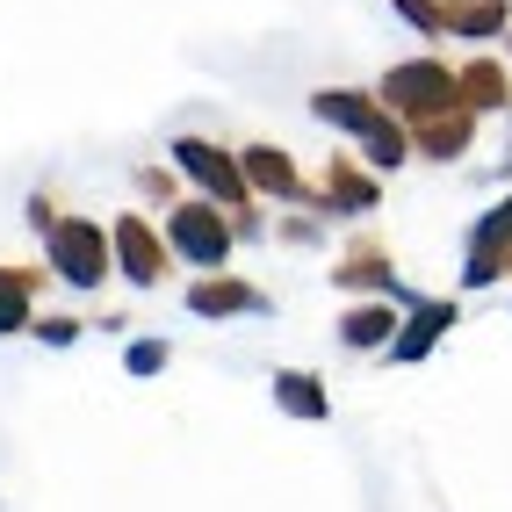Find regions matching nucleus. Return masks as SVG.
<instances>
[{"label": "nucleus", "instance_id": "1", "mask_svg": "<svg viewBox=\"0 0 512 512\" xmlns=\"http://www.w3.org/2000/svg\"><path fill=\"white\" fill-rule=\"evenodd\" d=\"M311 116L332 123V130H347L375 174H397V166L412 159V138H404V123H397L368 87H325V94H311Z\"/></svg>", "mask_w": 512, "mask_h": 512}, {"label": "nucleus", "instance_id": "2", "mask_svg": "<svg viewBox=\"0 0 512 512\" xmlns=\"http://www.w3.org/2000/svg\"><path fill=\"white\" fill-rule=\"evenodd\" d=\"M375 101H383L397 123H419V116H440V109H462V80H455V65H440V58H404V65L383 73Z\"/></svg>", "mask_w": 512, "mask_h": 512}, {"label": "nucleus", "instance_id": "3", "mask_svg": "<svg viewBox=\"0 0 512 512\" xmlns=\"http://www.w3.org/2000/svg\"><path fill=\"white\" fill-rule=\"evenodd\" d=\"M44 260H51V275L73 282V289H101V282L116 275L109 231H101L94 217H51V231H44Z\"/></svg>", "mask_w": 512, "mask_h": 512}, {"label": "nucleus", "instance_id": "4", "mask_svg": "<svg viewBox=\"0 0 512 512\" xmlns=\"http://www.w3.org/2000/svg\"><path fill=\"white\" fill-rule=\"evenodd\" d=\"M159 238H166V253H174V260L195 267V275H217V267L231 260V246H238V238H231V217L217 210L210 195H202V202H174V217H166Z\"/></svg>", "mask_w": 512, "mask_h": 512}, {"label": "nucleus", "instance_id": "5", "mask_svg": "<svg viewBox=\"0 0 512 512\" xmlns=\"http://www.w3.org/2000/svg\"><path fill=\"white\" fill-rule=\"evenodd\" d=\"M166 159H174V174H181L188 188H202L224 217L253 202L246 174H238V152H224V145H210V138H174V145H166Z\"/></svg>", "mask_w": 512, "mask_h": 512}, {"label": "nucleus", "instance_id": "6", "mask_svg": "<svg viewBox=\"0 0 512 512\" xmlns=\"http://www.w3.org/2000/svg\"><path fill=\"white\" fill-rule=\"evenodd\" d=\"M498 275H512V195L469 224V253H462V289H491Z\"/></svg>", "mask_w": 512, "mask_h": 512}, {"label": "nucleus", "instance_id": "7", "mask_svg": "<svg viewBox=\"0 0 512 512\" xmlns=\"http://www.w3.org/2000/svg\"><path fill=\"white\" fill-rule=\"evenodd\" d=\"M109 253H116V275H123V282H138V289H159V282H166V267H174L166 238H159L138 210L109 224Z\"/></svg>", "mask_w": 512, "mask_h": 512}, {"label": "nucleus", "instance_id": "8", "mask_svg": "<svg viewBox=\"0 0 512 512\" xmlns=\"http://www.w3.org/2000/svg\"><path fill=\"white\" fill-rule=\"evenodd\" d=\"M238 174H246V188H260L267 202H296V210H325V202H318V188L296 174V159H289L282 145H246V152H238Z\"/></svg>", "mask_w": 512, "mask_h": 512}, {"label": "nucleus", "instance_id": "9", "mask_svg": "<svg viewBox=\"0 0 512 512\" xmlns=\"http://www.w3.org/2000/svg\"><path fill=\"white\" fill-rule=\"evenodd\" d=\"M455 318H462V303H455V296H426V303H412V318H397V339H390L383 354L412 368V361H426L440 339L455 332Z\"/></svg>", "mask_w": 512, "mask_h": 512}, {"label": "nucleus", "instance_id": "10", "mask_svg": "<svg viewBox=\"0 0 512 512\" xmlns=\"http://www.w3.org/2000/svg\"><path fill=\"white\" fill-rule=\"evenodd\" d=\"M404 138H412V159L455 166V159H469V145H476V109H440V116H419V123H404Z\"/></svg>", "mask_w": 512, "mask_h": 512}, {"label": "nucleus", "instance_id": "11", "mask_svg": "<svg viewBox=\"0 0 512 512\" xmlns=\"http://www.w3.org/2000/svg\"><path fill=\"white\" fill-rule=\"evenodd\" d=\"M332 282H339V289H354V296H390V303H412V296H404V282H397V267H390V246H383V238H354L347 260L332 267Z\"/></svg>", "mask_w": 512, "mask_h": 512}, {"label": "nucleus", "instance_id": "12", "mask_svg": "<svg viewBox=\"0 0 512 512\" xmlns=\"http://www.w3.org/2000/svg\"><path fill=\"white\" fill-rule=\"evenodd\" d=\"M318 202H325V210H339V217H361V210H375V202H383V174H375V166H354L347 152H332V159H325Z\"/></svg>", "mask_w": 512, "mask_h": 512}, {"label": "nucleus", "instance_id": "13", "mask_svg": "<svg viewBox=\"0 0 512 512\" xmlns=\"http://www.w3.org/2000/svg\"><path fill=\"white\" fill-rule=\"evenodd\" d=\"M390 339H397V303L390 296H354L339 311V347L347 354H383Z\"/></svg>", "mask_w": 512, "mask_h": 512}, {"label": "nucleus", "instance_id": "14", "mask_svg": "<svg viewBox=\"0 0 512 512\" xmlns=\"http://www.w3.org/2000/svg\"><path fill=\"white\" fill-rule=\"evenodd\" d=\"M188 311L195 318H253V311H267V296L253 289V282H238V275H195L188 282Z\"/></svg>", "mask_w": 512, "mask_h": 512}, {"label": "nucleus", "instance_id": "15", "mask_svg": "<svg viewBox=\"0 0 512 512\" xmlns=\"http://www.w3.org/2000/svg\"><path fill=\"white\" fill-rule=\"evenodd\" d=\"M462 109H476V116H512V73L498 58H469L462 65Z\"/></svg>", "mask_w": 512, "mask_h": 512}, {"label": "nucleus", "instance_id": "16", "mask_svg": "<svg viewBox=\"0 0 512 512\" xmlns=\"http://www.w3.org/2000/svg\"><path fill=\"white\" fill-rule=\"evenodd\" d=\"M440 22H448V37L491 44L512 29V0H440Z\"/></svg>", "mask_w": 512, "mask_h": 512}, {"label": "nucleus", "instance_id": "17", "mask_svg": "<svg viewBox=\"0 0 512 512\" xmlns=\"http://www.w3.org/2000/svg\"><path fill=\"white\" fill-rule=\"evenodd\" d=\"M275 404H282L289 419H325V412H332V390L318 383L311 368H282V375H275Z\"/></svg>", "mask_w": 512, "mask_h": 512}, {"label": "nucleus", "instance_id": "18", "mask_svg": "<svg viewBox=\"0 0 512 512\" xmlns=\"http://www.w3.org/2000/svg\"><path fill=\"white\" fill-rule=\"evenodd\" d=\"M29 303H37V267H8L0 260V339L29 332Z\"/></svg>", "mask_w": 512, "mask_h": 512}, {"label": "nucleus", "instance_id": "19", "mask_svg": "<svg viewBox=\"0 0 512 512\" xmlns=\"http://www.w3.org/2000/svg\"><path fill=\"white\" fill-rule=\"evenodd\" d=\"M123 361H130V375H159L166 361H174V347H166V339H130Z\"/></svg>", "mask_w": 512, "mask_h": 512}, {"label": "nucleus", "instance_id": "20", "mask_svg": "<svg viewBox=\"0 0 512 512\" xmlns=\"http://www.w3.org/2000/svg\"><path fill=\"white\" fill-rule=\"evenodd\" d=\"M397 15L419 29V37H448V22H440V0H397Z\"/></svg>", "mask_w": 512, "mask_h": 512}, {"label": "nucleus", "instance_id": "21", "mask_svg": "<svg viewBox=\"0 0 512 512\" xmlns=\"http://www.w3.org/2000/svg\"><path fill=\"white\" fill-rule=\"evenodd\" d=\"M29 332H37L44 347H73V339H80V318H29Z\"/></svg>", "mask_w": 512, "mask_h": 512}, {"label": "nucleus", "instance_id": "22", "mask_svg": "<svg viewBox=\"0 0 512 512\" xmlns=\"http://www.w3.org/2000/svg\"><path fill=\"white\" fill-rule=\"evenodd\" d=\"M311 238H318V210H296L282 224V246H311Z\"/></svg>", "mask_w": 512, "mask_h": 512}, {"label": "nucleus", "instance_id": "23", "mask_svg": "<svg viewBox=\"0 0 512 512\" xmlns=\"http://www.w3.org/2000/svg\"><path fill=\"white\" fill-rule=\"evenodd\" d=\"M138 188H145V195H174V188H181V174H166V166H145Z\"/></svg>", "mask_w": 512, "mask_h": 512}, {"label": "nucleus", "instance_id": "24", "mask_svg": "<svg viewBox=\"0 0 512 512\" xmlns=\"http://www.w3.org/2000/svg\"><path fill=\"white\" fill-rule=\"evenodd\" d=\"M51 217H58V210H51V195H29V224L51 231Z\"/></svg>", "mask_w": 512, "mask_h": 512}, {"label": "nucleus", "instance_id": "25", "mask_svg": "<svg viewBox=\"0 0 512 512\" xmlns=\"http://www.w3.org/2000/svg\"><path fill=\"white\" fill-rule=\"evenodd\" d=\"M505 166H512V152H505Z\"/></svg>", "mask_w": 512, "mask_h": 512}, {"label": "nucleus", "instance_id": "26", "mask_svg": "<svg viewBox=\"0 0 512 512\" xmlns=\"http://www.w3.org/2000/svg\"><path fill=\"white\" fill-rule=\"evenodd\" d=\"M505 37H512V29H505Z\"/></svg>", "mask_w": 512, "mask_h": 512}]
</instances>
